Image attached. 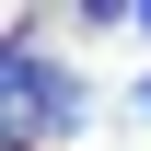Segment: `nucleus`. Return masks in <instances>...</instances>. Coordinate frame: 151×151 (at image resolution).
Returning a JSON list of instances; mask_svg holds the SVG:
<instances>
[{
	"label": "nucleus",
	"instance_id": "obj_2",
	"mask_svg": "<svg viewBox=\"0 0 151 151\" xmlns=\"http://www.w3.org/2000/svg\"><path fill=\"white\" fill-rule=\"evenodd\" d=\"M128 23H139V35H151V0H139V12H128Z\"/></svg>",
	"mask_w": 151,
	"mask_h": 151
},
{
	"label": "nucleus",
	"instance_id": "obj_1",
	"mask_svg": "<svg viewBox=\"0 0 151 151\" xmlns=\"http://www.w3.org/2000/svg\"><path fill=\"white\" fill-rule=\"evenodd\" d=\"M0 105H12L23 128H70V116H81V81H70V70H47L23 35H0Z\"/></svg>",
	"mask_w": 151,
	"mask_h": 151
}]
</instances>
